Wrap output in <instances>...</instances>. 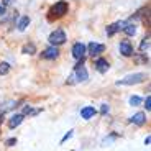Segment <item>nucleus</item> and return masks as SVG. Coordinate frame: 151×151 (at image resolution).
<instances>
[{"label": "nucleus", "mask_w": 151, "mask_h": 151, "mask_svg": "<svg viewBox=\"0 0 151 151\" xmlns=\"http://www.w3.org/2000/svg\"><path fill=\"white\" fill-rule=\"evenodd\" d=\"M58 56H59V49H58V46H49V48H46L45 51L41 53L43 59H56Z\"/></svg>", "instance_id": "nucleus-8"}, {"label": "nucleus", "mask_w": 151, "mask_h": 151, "mask_svg": "<svg viewBox=\"0 0 151 151\" xmlns=\"http://www.w3.org/2000/svg\"><path fill=\"white\" fill-rule=\"evenodd\" d=\"M15 143H17V140H15V138H10V140H7V145H8V146H13Z\"/></svg>", "instance_id": "nucleus-23"}, {"label": "nucleus", "mask_w": 151, "mask_h": 151, "mask_svg": "<svg viewBox=\"0 0 151 151\" xmlns=\"http://www.w3.org/2000/svg\"><path fill=\"white\" fill-rule=\"evenodd\" d=\"M30 17H22V18H20V22H18V25H17V28H18L20 31H25L27 30V27L28 25H30Z\"/></svg>", "instance_id": "nucleus-15"}, {"label": "nucleus", "mask_w": 151, "mask_h": 151, "mask_svg": "<svg viewBox=\"0 0 151 151\" xmlns=\"http://www.w3.org/2000/svg\"><path fill=\"white\" fill-rule=\"evenodd\" d=\"M118 49H120V54L125 56V58H130V56L135 54L133 53V46H132V43H130V40H122Z\"/></svg>", "instance_id": "nucleus-6"}, {"label": "nucleus", "mask_w": 151, "mask_h": 151, "mask_svg": "<svg viewBox=\"0 0 151 151\" xmlns=\"http://www.w3.org/2000/svg\"><path fill=\"white\" fill-rule=\"evenodd\" d=\"M146 79V74L143 72H135V74H128L125 76L123 79L117 81V86H133V84H140Z\"/></svg>", "instance_id": "nucleus-1"}, {"label": "nucleus", "mask_w": 151, "mask_h": 151, "mask_svg": "<svg viewBox=\"0 0 151 151\" xmlns=\"http://www.w3.org/2000/svg\"><path fill=\"white\" fill-rule=\"evenodd\" d=\"M140 51H141V54H146L148 51H150V35L143 38V41H141V45H140Z\"/></svg>", "instance_id": "nucleus-16"}, {"label": "nucleus", "mask_w": 151, "mask_h": 151, "mask_svg": "<svg viewBox=\"0 0 151 151\" xmlns=\"http://www.w3.org/2000/svg\"><path fill=\"white\" fill-rule=\"evenodd\" d=\"M150 141H151V138H150V136H146V140H145V145H150Z\"/></svg>", "instance_id": "nucleus-26"}, {"label": "nucleus", "mask_w": 151, "mask_h": 151, "mask_svg": "<svg viewBox=\"0 0 151 151\" xmlns=\"http://www.w3.org/2000/svg\"><path fill=\"white\" fill-rule=\"evenodd\" d=\"M95 113H97V110H95L94 107L87 105V107H84V109L81 110V117H82L84 120H91V118L95 117Z\"/></svg>", "instance_id": "nucleus-11"}, {"label": "nucleus", "mask_w": 151, "mask_h": 151, "mask_svg": "<svg viewBox=\"0 0 151 151\" xmlns=\"http://www.w3.org/2000/svg\"><path fill=\"white\" fill-rule=\"evenodd\" d=\"M145 122H146V113H143V112H138V113H135V115L132 117V123L138 125V127L145 125Z\"/></svg>", "instance_id": "nucleus-13"}, {"label": "nucleus", "mask_w": 151, "mask_h": 151, "mask_svg": "<svg viewBox=\"0 0 151 151\" xmlns=\"http://www.w3.org/2000/svg\"><path fill=\"white\" fill-rule=\"evenodd\" d=\"M123 31L128 35V36H135V35H136V27L133 25V23H127L125 28H123Z\"/></svg>", "instance_id": "nucleus-17"}, {"label": "nucleus", "mask_w": 151, "mask_h": 151, "mask_svg": "<svg viewBox=\"0 0 151 151\" xmlns=\"http://www.w3.org/2000/svg\"><path fill=\"white\" fill-rule=\"evenodd\" d=\"M68 12H69V5H68V2H64V0L56 2L53 7L49 8V13H51V17H56V18H59V17H64Z\"/></svg>", "instance_id": "nucleus-3"}, {"label": "nucleus", "mask_w": 151, "mask_h": 151, "mask_svg": "<svg viewBox=\"0 0 151 151\" xmlns=\"http://www.w3.org/2000/svg\"><path fill=\"white\" fill-rule=\"evenodd\" d=\"M15 107H17V102H15V100H7V102L0 104V112L5 113L7 110H12V109H15Z\"/></svg>", "instance_id": "nucleus-14"}, {"label": "nucleus", "mask_w": 151, "mask_h": 151, "mask_svg": "<svg viewBox=\"0 0 151 151\" xmlns=\"http://www.w3.org/2000/svg\"><path fill=\"white\" fill-rule=\"evenodd\" d=\"M94 66H95V69H97V71L100 72V74L107 72V71H109V68H110L109 61H107V59H104V58H99V59H95Z\"/></svg>", "instance_id": "nucleus-10"}, {"label": "nucleus", "mask_w": 151, "mask_h": 151, "mask_svg": "<svg viewBox=\"0 0 151 151\" xmlns=\"http://www.w3.org/2000/svg\"><path fill=\"white\" fill-rule=\"evenodd\" d=\"M86 49H87V53L91 54L92 58L94 56H100V54L105 51V45H102V43H89V46H86Z\"/></svg>", "instance_id": "nucleus-5"}, {"label": "nucleus", "mask_w": 151, "mask_h": 151, "mask_svg": "<svg viewBox=\"0 0 151 151\" xmlns=\"http://www.w3.org/2000/svg\"><path fill=\"white\" fill-rule=\"evenodd\" d=\"M23 118H25V115H22V113H15V115H12V118L8 120V127H10V128H17V127L23 122Z\"/></svg>", "instance_id": "nucleus-12"}, {"label": "nucleus", "mask_w": 151, "mask_h": 151, "mask_svg": "<svg viewBox=\"0 0 151 151\" xmlns=\"http://www.w3.org/2000/svg\"><path fill=\"white\" fill-rule=\"evenodd\" d=\"M49 45L51 46H61V45H64L66 40H68V36H66V33L63 30H54L53 33L49 35Z\"/></svg>", "instance_id": "nucleus-4"}, {"label": "nucleus", "mask_w": 151, "mask_h": 151, "mask_svg": "<svg viewBox=\"0 0 151 151\" xmlns=\"http://www.w3.org/2000/svg\"><path fill=\"white\" fill-rule=\"evenodd\" d=\"M23 53H25V54H30V56H31V54L36 53V46H35L33 43H28V45L23 46Z\"/></svg>", "instance_id": "nucleus-18"}, {"label": "nucleus", "mask_w": 151, "mask_h": 151, "mask_svg": "<svg viewBox=\"0 0 151 151\" xmlns=\"http://www.w3.org/2000/svg\"><path fill=\"white\" fill-rule=\"evenodd\" d=\"M12 2H13V0H2V4L4 5H8V4H12Z\"/></svg>", "instance_id": "nucleus-25"}, {"label": "nucleus", "mask_w": 151, "mask_h": 151, "mask_svg": "<svg viewBox=\"0 0 151 151\" xmlns=\"http://www.w3.org/2000/svg\"><path fill=\"white\" fill-rule=\"evenodd\" d=\"M125 25H127V22H115V23H112V25H109V27H107V36H113L117 31L123 30Z\"/></svg>", "instance_id": "nucleus-9"}, {"label": "nucleus", "mask_w": 151, "mask_h": 151, "mask_svg": "<svg viewBox=\"0 0 151 151\" xmlns=\"http://www.w3.org/2000/svg\"><path fill=\"white\" fill-rule=\"evenodd\" d=\"M86 53H87V49H86L84 43H74V46H72V56L76 59H82L86 56Z\"/></svg>", "instance_id": "nucleus-7"}, {"label": "nucleus", "mask_w": 151, "mask_h": 151, "mask_svg": "<svg viewBox=\"0 0 151 151\" xmlns=\"http://www.w3.org/2000/svg\"><path fill=\"white\" fill-rule=\"evenodd\" d=\"M4 13H5V5L0 2V15H4Z\"/></svg>", "instance_id": "nucleus-24"}, {"label": "nucleus", "mask_w": 151, "mask_h": 151, "mask_svg": "<svg viewBox=\"0 0 151 151\" xmlns=\"http://www.w3.org/2000/svg\"><path fill=\"white\" fill-rule=\"evenodd\" d=\"M10 72V64L8 63H0V76H5Z\"/></svg>", "instance_id": "nucleus-19"}, {"label": "nucleus", "mask_w": 151, "mask_h": 151, "mask_svg": "<svg viewBox=\"0 0 151 151\" xmlns=\"http://www.w3.org/2000/svg\"><path fill=\"white\" fill-rule=\"evenodd\" d=\"M82 64H84V58H82V59H79V63H77L76 68H74V72H72L76 82H84V81L89 79V72H87V69L84 68Z\"/></svg>", "instance_id": "nucleus-2"}, {"label": "nucleus", "mask_w": 151, "mask_h": 151, "mask_svg": "<svg viewBox=\"0 0 151 151\" xmlns=\"http://www.w3.org/2000/svg\"><path fill=\"white\" fill-rule=\"evenodd\" d=\"M141 104V99L138 97V95H132L130 97V105H133V107H138Z\"/></svg>", "instance_id": "nucleus-20"}, {"label": "nucleus", "mask_w": 151, "mask_h": 151, "mask_svg": "<svg viewBox=\"0 0 151 151\" xmlns=\"http://www.w3.org/2000/svg\"><path fill=\"white\" fill-rule=\"evenodd\" d=\"M109 110H110V107L107 105V104H104L102 109H100V113H102V115H105V113H109Z\"/></svg>", "instance_id": "nucleus-22"}, {"label": "nucleus", "mask_w": 151, "mask_h": 151, "mask_svg": "<svg viewBox=\"0 0 151 151\" xmlns=\"http://www.w3.org/2000/svg\"><path fill=\"white\" fill-rule=\"evenodd\" d=\"M145 107H146V110H148V112L151 110V97H150V95H148V97H146V100H145Z\"/></svg>", "instance_id": "nucleus-21"}]
</instances>
